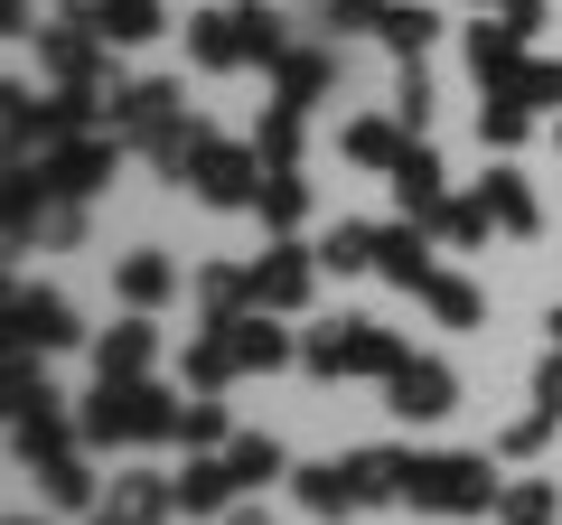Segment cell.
I'll return each instance as SVG.
<instances>
[{
    "instance_id": "cell-1",
    "label": "cell",
    "mask_w": 562,
    "mask_h": 525,
    "mask_svg": "<svg viewBox=\"0 0 562 525\" xmlns=\"http://www.w3.org/2000/svg\"><path fill=\"white\" fill-rule=\"evenodd\" d=\"M179 413H188V394H169V384H113V376H94V394L76 404V442L85 450H122V442H179Z\"/></svg>"
},
{
    "instance_id": "cell-2",
    "label": "cell",
    "mask_w": 562,
    "mask_h": 525,
    "mask_svg": "<svg viewBox=\"0 0 562 525\" xmlns=\"http://www.w3.org/2000/svg\"><path fill=\"white\" fill-rule=\"evenodd\" d=\"M497 498L506 479L479 450H413V469H403V506H422V516H487Z\"/></svg>"
},
{
    "instance_id": "cell-3",
    "label": "cell",
    "mask_w": 562,
    "mask_h": 525,
    "mask_svg": "<svg viewBox=\"0 0 562 525\" xmlns=\"http://www.w3.org/2000/svg\"><path fill=\"white\" fill-rule=\"evenodd\" d=\"M301 366H310V376H328V384H338V376H394L403 338L384 320H319L301 338Z\"/></svg>"
},
{
    "instance_id": "cell-4",
    "label": "cell",
    "mask_w": 562,
    "mask_h": 525,
    "mask_svg": "<svg viewBox=\"0 0 562 525\" xmlns=\"http://www.w3.org/2000/svg\"><path fill=\"white\" fill-rule=\"evenodd\" d=\"M66 423H76V413L47 394V376L29 366V347H20V357H10V450H20L29 469L57 460V450H66Z\"/></svg>"
},
{
    "instance_id": "cell-5",
    "label": "cell",
    "mask_w": 562,
    "mask_h": 525,
    "mask_svg": "<svg viewBox=\"0 0 562 525\" xmlns=\"http://www.w3.org/2000/svg\"><path fill=\"white\" fill-rule=\"evenodd\" d=\"M262 179H272V169H262V150L254 142H206L198 150V169H188V198H206V206H254L262 198Z\"/></svg>"
},
{
    "instance_id": "cell-6",
    "label": "cell",
    "mask_w": 562,
    "mask_h": 525,
    "mask_svg": "<svg viewBox=\"0 0 562 525\" xmlns=\"http://www.w3.org/2000/svg\"><path fill=\"white\" fill-rule=\"evenodd\" d=\"M319 272H328V262L310 254V244H272V254L254 262V310H281V320H291V310H310Z\"/></svg>"
},
{
    "instance_id": "cell-7",
    "label": "cell",
    "mask_w": 562,
    "mask_h": 525,
    "mask_svg": "<svg viewBox=\"0 0 562 525\" xmlns=\"http://www.w3.org/2000/svg\"><path fill=\"white\" fill-rule=\"evenodd\" d=\"M384 404H394L403 423H441V413L460 404V376H450L441 357H403L394 376H384Z\"/></svg>"
},
{
    "instance_id": "cell-8",
    "label": "cell",
    "mask_w": 562,
    "mask_h": 525,
    "mask_svg": "<svg viewBox=\"0 0 562 525\" xmlns=\"http://www.w3.org/2000/svg\"><path fill=\"white\" fill-rule=\"evenodd\" d=\"M169 122H179V85H160V76H140V85H113V142H160Z\"/></svg>"
},
{
    "instance_id": "cell-9",
    "label": "cell",
    "mask_w": 562,
    "mask_h": 525,
    "mask_svg": "<svg viewBox=\"0 0 562 525\" xmlns=\"http://www.w3.org/2000/svg\"><path fill=\"white\" fill-rule=\"evenodd\" d=\"M113 160H122V142H113V132H103V142L85 132V142H57V150H47V169H38V179L57 188V198H94V188L113 179Z\"/></svg>"
},
{
    "instance_id": "cell-10",
    "label": "cell",
    "mask_w": 562,
    "mask_h": 525,
    "mask_svg": "<svg viewBox=\"0 0 562 525\" xmlns=\"http://www.w3.org/2000/svg\"><path fill=\"white\" fill-rule=\"evenodd\" d=\"M225 347H235V366H244V376H272V366H291V357H301V338L281 328V310H244V320H225Z\"/></svg>"
},
{
    "instance_id": "cell-11",
    "label": "cell",
    "mask_w": 562,
    "mask_h": 525,
    "mask_svg": "<svg viewBox=\"0 0 562 525\" xmlns=\"http://www.w3.org/2000/svg\"><path fill=\"white\" fill-rule=\"evenodd\" d=\"M150 357H160L150 310H132V320H113V328L94 338V376H113V384H140V376H150Z\"/></svg>"
},
{
    "instance_id": "cell-12",
    "label": "cell",
    "mask_w": 562,
    "mask_h": 525,
    "mask_svg": "<svg viewBox=\"0 0 562 525\" xmlns=\"http://www.w3.org/2000/svg\"><path fill=\"white\" fill-rule=\"evenodd\" d=\"M460 47H469V76H479V94H516V76H525V38H516L506 20H479Z\"/></svg>"
},
{
    "instance_id": "cell-13",
    "label": "cell",
    "mask_w": 562,
    "mask_h": 525,
    "mask_svg": "<svg viewBox=\"0 0 562 525\" xmlns=\"http://www.w3.org/2000/svg\"><path fill=\"white\" fill-rule=\"evenodd\" d=\"M375 272L394 291H422L441 262H431V235H422V216H403V225H375Z\"/></svg>"
},
{
    "instance_id": "cell-14",
    "label": "cell",
    "mask_w": 562,
    "mask_h": 525,
    "mask_svg": "<svg viewBox=\"0 0 562 525\" xmlns=\"http://www.w3.org/2000/svg\"><path fill=\"white\" fill-rule=\"evenodd\" d=\"M103 516H113V525H169V516H179V479H150V469H122V479L103 488Z\"/></svg>"
},
{
    "instance_id": "cell-15",
    "label": "cell",
    "mask_w": 562,
    "mask_h": 525,
    "mask_svg": "<svg viewBox=\"0 0 562 525\" xmlns=\"http://www.w3.org/2000/svg\"><path fill=\"white\" fill-rule=\"evenodd\" d=\"M76 338V310L57 301V291H10V347H66Z\"/></svg>"
},
{
    "instance_id": "cell-16",
    "label": "cell",
    "mask_w": 562,
    "mask_h": 525,
    "mask_svg": "<svg viewBox=\"0 0 562 525\" xmlns=\"http://www.w3.org/2000/svg\"><path fill=\"white\" fill-rule=\"evenodd\" d=\"M413 142H422V132H413L403 113H366V122H347V132H338V150H347L357 169H394Z\"/></svg>"
},
{
    "instance_id": "cell-17",
    "label": "cell",
    "mask_w": 562,
    "mask_h": 525,
    "mask_svg": "<svg viewBox=\"0 0 562 525\" xmlns=\"http://www.w3.org/2000/svg\"><path fill=\"white\" fill-rule=\"evenodd\" d=\"M384 179H394V206H403V216H431V206L450 198V179H441V150H431V142H413L394 169H384Z\"/></svg>"
},
{
    "instance_id": "cell-18",
    "label": "cell",
    "mask_w": 562,
    "mask_h": 525,
    "mask_svg": "<svg viewBox=\"0 0 562 525\" xmlns=\"http://www.w3.org/2000/svg\"><path fill=\"white\" fill-rule=\"evenodd\" d=\"M291 488H301L310 516H357V506H366V488H357V469H347V460H310V469H291Z\"/></svg>"
},
{
    "instance_id": "cell-19",
    "label": "cell",
    "mask_w": 562,
    "mask_h": 525,
    "mask_svg": "<svg viewBox=\"0 0 562 525\" xmlns=\"http://www.w3.org/2000/svg\"><path fill=\"white\" fill-rule=\"evenodd\" d=\"M235 460H225V450H216V460H188L179 469V516H235Z\"/></svg>"
},
{
    "instance_id": "cell-20",
    "label": "cell",
    "mask_w": 562,
    "mask_h": 525,
    "mask_svg": "<svg viewBox=\"0 0 562 525\" xmlns=\"http://www.w3.org/2000/svg\"><path fill=\"white\" fill-rule=\"evenodd\" d=\"M188 291H198L206 320H244V310H254V262H198Z\"/></svg>"
},
{
    "instance_id": "cell-21",
    "label": "cell",
    "mask_w": 562,
    "mask_h": 525,
    "mask_svg": "<svg viewBox=\"0 0 562 525\" xmlns=\"http://www.w3.org/2000/svg\"><path fill=\"white\" fill-rule=\"evenodd\" d=\"M479 198H487V216H497L506 235H543V206H535V179H525V169H487Z\"/></svg>"
},
{
    "instance_id": "cell-22",
    "label": "cell",
    "mask_w": 562,
    "mask_h": 525,
    "mask_svg": "<svg viewBox=\"0 0 562 525\" xmlns=\"http://www.w3.org/2000/svg\"><path fill=\"white\" fill-rule=\"evenodd\" d=\"M188 57L216 66V76H225V66H254V57H244V20H235V10H198V20H188Z\"/></svg>"
},
{
    "instance_id": "cell-23",
    "label": "cell",
    "mask_w": 562,
    "mask_h": 525,
    "mask_svg": "<svg viewBox=\"0 0 562 525\" xmlns=\"http://www.w3.org/2000/svg\"><path fill=\"white\" fill-rule=\"evenodd\" d=\"M113 282H122V301H132V310H160L169 291H179V262L140 244V254H122V272H113Z\"/></svg>"
},
{
    "instance_id": "cell-24",
    "label": "cell",
    "mask_w": 562,
    "mask_h": 525,
    "mask_svg": "<svg viewBox=\"0 0 562 525\" xmlns=\"http://www.w3.org/2000/svg\"><path fill=\"white\" fill-rule=\"evenodd\" d=\"M94 29H103V47H150L169 29V10H160V0H103Z\"/></svg>"
},
{
    "instance_id": "cell-25",
    "label": "cell",
    "mask_w": 562,
    "mask_h": 525,
    "mask_svg": "<svg viewBox=\"0 0 562 525\" xmlns=\"http://www.w3.org/2000/svg\"><path fill=\"white\" fill-rule=\"evenodd\" d=\"M272 76H281V103H319L328 85H338V47H291Z\"/></svg>"
},
{
    "instance_id": "cell-26",
    "label": "cell",
    "mask_w": 562,
    "mask_h": 525,
    "mask_svg": "<svg viewBox=\"0 0 562 525\" xmlns=\"http://www.w3.org/2000/svg\"><path fill=\"white\" fill-rule=\"evenodd\" d=\"M375 38H384V47H394V57H403V66H413V57H422V47L441 38V10H422V0H384V29H375Z\"/></svg>"
},
{
    "instance_id": "cell-27",
    "label": "cell",
    "mask_w": 562,
    "mask_h": 525,
    "mask_svg": "<svg viewBox=\"0 0 562 525\" xmlns=\"http://www.w3.org/2000/svg\"><path fill=\"white\" fill-rule=\"evenodd\" d=\"M422 310H431V320L441 328H479V282H469V272H431V282H422Z\"/></svg>"
},
{
    "instance_id": "cell-28",
    "label": "cell",
    "mask_w": 562,
    "mask_h": 525,
    "mask_svg": "<svg viewBox=\"0 0 562 525\" xmlns=\"http://www.w3.org/2000/svg\"><path fill=\"white\" fill-rule=\"evenodd\" d=\"M38 488H47V506H66V516H85V506L103 498V488H94V469H85L76 450H57V460H38Z\"/></svg>"
},
{
    "instance_id": "cell-29",
    "label": "cell",
    "mask_w": 562,
    "mask_h": 525,
    "mask_svg": "<svg viewBox=\"0 0 562 525\" xmlns=\"http://www.w3.org/2000/svg\"><path fill=\"white\" fill-rule=\"evenodd\" d=\"M422 225H431L441 244H460V254H469V244H487V225H497V216H487V198L469 188V198H441V206H431Z\"/></svg>"
},
{
    "instance_id": "cell-30",
    "label": "cell",
    "mask_w": 562,
    "mask_h": 525,
    "mask_svg": "<svg viewBox=\"0 0 562 525\" xmlns=\"http://www.w3.org/2000/svg\"><path fill=\"white\" fill-rule=\"evenodd\" d=\"M206 142H216V132H206L198 113H179V122H169V132H160V142H150V169H160V179H188Z\"/></svg>"
},
{
    "instance_id": "cell-31",
    "label": "cell",
    "mask_w": 562,
    "mask_h": 525,
    "mask_svg": "<svg viewBox=\"0 0 562 525\" xmlns=\"http://www.w3.org/2000/svg\"><path fill=\"white\" fill-rule=\"evenodd\" d=\"M254 216L272 225V235H291V225L310 216V179H301V169H272V179H262V198H254Z\"/></svg>"
},
{
    "instance_id": "cell-32",
    "label": "cell",
    "mask_w": 562,
    "mask_h": 525,
    "mask_svg": "<svg viewBox=\"0 0 562 525\" xmlns=\"http://www.w3.org/2000/svg\"><path fill=\"white\" fill-rule=\"evenodd\" d=\"M525 132H535V103L525 94H479V142L487 150H516Z\"/></svg>"
},
{
    "instance_id": "cell-33",
    "label": "cell",
    "mask_w": 562,
    "mask_h": 525,
    "mask_svg": "<svg viewBox=\"0 0 562 525\" xmlns=\"http://www.w3.org/2000/svg\"><path fill=\"white\" fill-rule=\"evenodd\" d=\"M244 366H235V347H225V320H206V338L188 347V384H198V394H216V384H235Z\"/></svg>"
},
{
    "instance_id": "cell-34",
    "label": "cell",
    "mask_w": 562,
    "mask_h": 525,
    "mask_svg": "<svg viewBox=\"0 0 562 525\" xmlns=\"http://www.w3.org/2000/svg\"><path fill=\"white\" fill-rule=\"evenodd\" d=\"M254 150H262V169H301V103H272L262 132H254Z\"/></svg>"
},
{
    "instance_id": "cell-35",
    "label": "cell",
    "mask_w": 562,
    "mask_h": 525,
    "mask_svg": "<svg viewBox=\"0 0 562 525\" xmlns=\"http://www.w3.org/2000/svg\"><path fill=\"white\" fill-rule=\"evenodd\" d=\"M179 442H188V450H225V442H235V413H225L216 394H188V413H179Z\"/></svg>"
},
{
    "instance_id": "cell-36",
    "label": "cell",
    "mask_w": 562,
    "mask_h": 525,
    "mask_svg": "<svg viewBox=\"0 0 562 525\" xmlns=\"http://www.w3.org/2000/svg\"><path fill=\"white\" fill-rule=\"evenodd\" d=\"M225 460H235L244 488H272L281 469H291V460H281V442H262V432H235V442H225Z\"/></svg>"
},
{
    "instance_id": "cell-37",
    "label": "cell",
    "mask_w": 562,
    "mask_h": 525,
    "mask_svg": "<svg viewBox=\"0 0 562 525\" xmlns=\"http://www.w3.org/2000/svg\"><path fill=\"white\" fill-rule=\"evenodd\" d=\"M319 262H328V272H375V225H328Z\"/></svg>"
},
{
    "instance_id": "cell-38",
    "label": "cell",
    "mask_w": 562,
    "mask_h": 525,
    "mask_svg": "<svg viewBox=\"0 0 562 525\" xmlns=\"http://www.w3.org/2000/svg\"><path fill=\"white\" fill-rule=\"evenodd\" d=\"M347 469H357L366 506H375V498H403V469H413V450H357V460H347Z\"/></svg>"
},
{
    "instance_id": "cell-39",
    "label": "cell",
    "mask_w": 562,
    "mask_h": 525,
    "mask_svg": "<svg viewBox=\"0 0 562 525\" xmlns=\"http://www.w3.org/2000/svg\"><path fill=\"white\" fill-rule=\"evenodd\" d=\"M497 516H506V525H562V516H553V479H506Z\"/></svg>"
},
{
    "instance_id": "cell-40",
    "label": "cell",
    "mask_w": 562,
    "mask_h": 525,
    "mask_svg": "<svg viewBox=\"0 0 562 525\" xmlns=\"http://www.w3.org/2000/svg\"><path fill=\"white\" fill-rule=\"evenodd\" d=\"M553 423H562V413H525V423H506V442H497V460H543V450H553Z\"/></svg>"
},
{
    "instance_id": "cell-41",
    "label": "cell",
    "mask_w": 562,
    "mask_h": 525,
    "mask_svg": "<svg viewBox=\"0 0 562 525\" xmlns=\"http://www.w3.org/2000/svg\"><path fill=\"white\" fill-rule=\"evenodd\" d=\"M319 29L328 38H366V29H384V0H319Z\"/></svg>"
},
{
    "instance_id": "cell-42",
    "label": "cell",
    "mask_w": 562,
    "mask_h": 525,
    "mask_svg": "<svg viewBox=\"0 0 562 525\" xmlns=\"http://www.w3.org/2000/svg\"><path fill=\"white\" fill-rule=\"evenodd\" d=\"M516 94L535 103V113H562V57H525V76H516Z\"/></svg>"
},
{
    "instance_id": "cell-43",
    "label": "cell",
    "mask_w": 562,
    "mask_h": 525,
    "mask_svg": "<svg viewBox=\"0 0 562 525\" xmlns=\"http://www.w3.org/2000/svg\"><path fill=\"white\" fill-rule=\"evenodd\" d=\"M394 113L413 122V132H422V122H431V76H422V57L403 66V76H394Z\"/></svg>"
},
{
    "instance_id": "cell-44",
    "label": "cell",
    "mask_w": 562,
    "mask_h": 525,
    "mask_svg": "<svg viewBox=\"0 0 562 525\" xmlns=\"http://www.w3.org/2000/svg\"><path fill=\"white\" fill-rule=\"evenodd\" d=\"M487 20H506L516 38H535V29H543V0H487Z\"/></svg>"
},
{
    "instance_id": "cell-45",
    "label": "cell",
    "mask_w": 562,
    "mask_h": 525,
    "mask_svg": "<svg viewBox=\"0 0 562 525\" xmlns=\"http://www.w3.org/2000/svg\"><path fill=\"white\" fill-rule=\"evenodd\" d=\"M535 404H543V413H562V347L535 366Z\"/></svg>"
},
{
    "instance_id": "cell-46",
    "label": "cell",
    "mask_w": 562,
    "mask_h": 525,
    "mask_svg": "<svg viewBox=\"0 0 562 525\" xmlns=\"http://www.w3.org/2000/svg\"><path fill=\"white\" fill-rule=\"evenodd\" d=\"M216 525H272V516H262V506H235V516H216Z\"/></svg>"
},
{
    "instance_id": "cell-47",
    "label": "cell",
    "mask_w": 562,
    "mask_h": 525,
    "mask_svg": "<svg viewBox=\"0 0 562 525\" xmlns=\"http://www.w3.org/2000/svg\"><path fill=\"white\" fill-rule=\"evenodd\" d=\"M553 347H562V310H553Z\"/></svg>"
},
{
    "instance_id": "cell-48",
    "label": "cell",
    "mask_w": 562,
    "mask_h": 525,
    "mask_svg": "<svg viewBox=\"0 0 562 525\" xmlns=\"http://www.w3.org/2000/svg\"><path fill=\"white\" fill-rule=\"evenodd\" d=\"M553 142H562V122H553Z\"/></svg>"
},
{
    "instance_id": "cell-49",
    "label": "cell",
    "mask_w": 562,
    "mask_h": 525,
    "mask_svg": "<svg viewBox=\"0 0 562 525\" xmlns=\"http://www.w3.org/2000/svg\"><path fill=\"white\" fill-rule=\"evenodd\" d=\"M94 525H113V516H94Z\"/></svg>"
},
{
    "instance_id": "cell-50",
    "label": "cell",
    "mask_w": 562,
    "mask_h": 525,
    "mask_svg": "<svg viewBox=\"0 0 562 525\" xmlns=\"http://www.w3.org/2000/svg\"><path fill=\"white\" fill-rule=\"evenodd\" d=\"M10 525H29V516H10Z\"/></svg>"
},
{
    "instance_id": "cell-51",
    "label": "cell",
    "mask_w": 562,
    "mask_h": 525,
    "mask_svg": "<svg viewBox=\"0 0 562 525\" xmlns=\"http://www.w3.org/2000/svg\"><path fill=\"white\" fill-rule=\"evenodd\" d=\"M479 10H487V0H479Z\"/></svg>"
}]
</instances>
